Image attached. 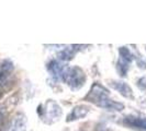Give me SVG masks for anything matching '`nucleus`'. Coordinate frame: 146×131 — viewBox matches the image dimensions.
<instances>
[{"label": "nucleus", "mask_w": 146, "mask_h": 131, "mask_svg": "<svg viewBox=\"0 0 146 131\" xmlns=\"http://www.w3.org/2000/svg\"><path fill=\"white\" fill-rule=\"evenodd\" d=\"M108 96H109V91L107 88L101 86L100 84H95L91 88L90 93L88 94L87 100L104 108L114 109V110H122L124 108L123 104L111 101Z\"/></svg>", "instance_id": "obj_1"}, {"label": "nucleus", "mask_w": 146, "mask_h": 131, "mask_svg": "<svg viewBox=\"0 0 146 131\" xmlns=\"http://www.w3.org/2000/svg\"><path fill=\"white\" fill-rule=\"evenodd\" d=\"M64 80L73 88H79L82 86L84 82L86 81V77L81 71V69L74 68V69H69L64 74Z\"/></svg>", "instance_id": "obj_2"}, {"label": "nucleus", "mask_w": 146, "mask_h": 131, "mask_svg": "<svg viewBox=\"0 0 146 131\" xmlns=\"http://www.w3.org/2000/svg\"><path fill=\"white\" fill-rule=\"evenodd\" d=\"M110 84L112 85V87H114L117 91H119V93H121L124 97H127V98H132L133 97V91H132V88L126 83H124V82L112 81Z\"/></svg>", "instance_id": "obj_3"}, {"label": "nucleus", "mask_w": 146, "mask_h": 131, "mask_svg": "<svg viewBox=\"0 0 146 131\" xmlns=\"http://www.w3.org/2000/svg\"><path fill=\"white\" fill-rule=\"evenodd\" d=\"M13 70V65L10 60H3L0 65V81H3Z\"/></svg>", "instance_id": "obj_4"}, {"label": "nucleus", "mask_w": 146, "mask_h": 131, "mask_svg": "<svg viewBox=\"0 0 146 131\" xmlns=\"http://www.w3.org/2000/svg\"><path fill=\"white\" fill-rule=\"evenodd\" d=\"M89 111V108L84 106V105H80V106H77L75 107L73 110V113L70 114V116L68 117V121L70 120H74V119H80L82 117H85L87 115V113Z\"/></svg>", "instance_id": "obj_5"}, {"label": "nucleus", "mask_w": 146, "mask_h": 131, "mask_svg": "<svg viewBox=\"0 0 146 131\" xmlns=\"http://www.w3.org/2000/svg\"><path fill=\"white\" fill-rule=\"evenodd\" d=\"M125 121L131 126L137 127V128H142L146 131V118H137V117H126Z\"/></svg>", "instance_id": "obj_6"}, {"label": "nucleus", "mask_w": 146, "mask_h": 131, "mask_svg": "<svg viewBox=\"0 0 146 131\" xmlns=\"http://www.w3.org/2000/svg\"><path fill=\"white\" fill-rule=\"evenodd\" d=\"M25 130V119L24 116H18L15 118L10 131H24Z\"/></svg>", "instance_id": "obj_7"}, {"label": "nucleus", "mask_w": 146, "mask_h": 131, "mask_svg": "<svg viewBox=\"0 0 146 131\" xmlns=\"http://www.w3.org/2000/svg\"><path fill=\"white\" fill-rule=\"evenodd\" d=\"M119 54L121 56V60H123L127 64H130L133 60V55L131 54V51L129 50V48H126V47H120L119 48Z\"/></svg>", "instance_id": "obj_8"}, {"label": "nucleus", "mask_w": 146, "mask_h": 131, "mask_svg": "<svg viewBox=\"0 0 146 131\" xmlns=\"http://www.w3.org/2000/svg\"><path fill=\"white\" fill-rule=\"evenodd\" d=\"M48 70L53 74H60L62 73V67L59 66L57 61H52L51 64H48Z\"/></svg>", "instance_id": "obj_9"}, {"label": "nucleus", "mask_w": 146, "mask_h": 131, "mask_svg": "<svg viewBox=\"0 0 146 131\" xmlns=\"http://www.w3.org/2000/svg\"><path fill=\"white\" fill-rule=\"evenodd\" d=\"M117 68H119V72L121 73V75H122V77H125V75H126V72H127V69H129L127 62H125L123 60L119 61Z\"/></svg>", "instance_id": "obj_10"}, {"label": "nucleus", "mask_w": 146, "mask_h": 131, "mask_svg": "<svg viewBox=\"0 0 146 131\" xmlns=\"http://www.w3.org/2000/svg\"><path fill=\"white\" fill-rule=\"evenodd\" d=\"M59 57L62 59H72L73 58V52L69 50V49H65L64 51H62L59 54Z\"/></svg>", "instance_id": "obj_11"}, {"label": "nucleus", "mask_w": 146, "mask_h": 131, "mask_svg": "<svg viewBox=\"0 0 146 131\" xmlns=\"http://www.w3.org/2000/svg\"><path fill=\"white\" fill-rule=\"evenodd\" d=\"M137 85H139V87H141V88L145 90L146 88V77L141 78V79L137 81Z\"/></svg>", "instance_id": "obj_12"}, {"label": "nucleus", "mask_w": 146, "mask_h": 131, "mask_svg": "<svg viewBox=\"0 0 146 131\" xmlns=\"http://www.w3.org/2000/svg\"><path fill=\"white\" fill-rule=\"evenodd\" d=\"M3 115H5V111H3L2 109L0 108V120H2V118H3Z\"/></svg>", "instance_id": "obj_13"}]
</instances>
